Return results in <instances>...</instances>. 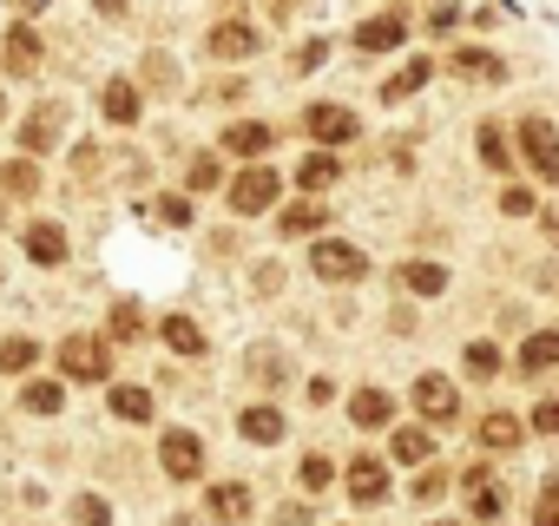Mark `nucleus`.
Instances as JSON below:
<instances>
[{"instance_id":"nucleus-25","label":"nucleus","mask_w":559,"mask_h":526,"mask_svg":"<svg viewBox=\"0 0 559 526\" xmlns=\"http://www.w3.org/2000/svg\"><path fill=\"white\" fill-rule=\"evenodd\" d=\"M336 178H343V158H330V152H310V158L297 165V184H304V191H330Z\"/></svg>"},{"instance_id":"nucleus-46","label":"nucleus","mask_w":559,"mask_h":526,"mask_svg":"<svg viewBox=\"0 0 559 526\" xmlns=\"http://www.w3.org/2000/svg\"><path fill=\"white\" fill-rule=\"evenodd\" d=\"M276 526H310V506H297V500H290L284 513H276Z\"/></svg>"},{"instance_id":"nucleus-38","label":"nucleus","mask_w":559,"mask_h":526,"mask_svg":"<svg viewBox=\"0 0 559 526\" xmlns=\"http://www.w3.org/2000/svg\"><path fill=\"white\" fill-rule=\"evenodd\" d=\"M139 330H145V316H139V303H112V336H119V343H132Z\"/></svg>"},{"instance_id":"nucleus-39","label":"nucleus","mask_w":559,"mask_h":526,"mask_svg":"<svg viewBox=\"0 0 559 526\" xmlns=\"http://www.w3.org/2000/svg\"><path fill=\"white\" fill-rule=\"evenodd\" d=\"M297 474H304V487H310V493H323V487L336 480V467H330L323 454H304V467H297Z\"/></svg>"},{"instance_id":"nucleus-22","label":"nucleus","mask_w":559,"mask_h":526,"mask_svg":"<svg viewBox=\"0 0 559 526\" xmlns=\"http://www.w3.org/2000/svg\"><path fill=\"white\" fill-rule=\"evenodd\" d=\"M224 152H237V158H257V152H270V125H257V119H237V125H224Z\"/></svg>"},{"instance_id":"nucleus-15","label":"nucleus","mask_w":559,"mask_h":526,"mask_svg":"<svg viewBox=\"0 0 559 526\" xmlns=\"http://www.w3.org/2000/svg\"><path fill=\"white\" fill-rule=\"evenodd\" d=\"M243 369H250V382H257V388H284V382H290L284 349H270V343H257V349L243 356Z\"/></svg>"},{"instance_id":"nucleus-29","label":"nucleus","mask_w":559,"mask_h":526,"mask_svg":"<svg viewBox=\"0 0 559 526\" xmlns=\"http://www.w3.org/2000/svg\"><path fill=\"white\" fill-rule=\"evenodd\" d=\"M112 415H119V421H152V388L119 382V388H112Z\"/></svg>"},{"instance_id":"nucleus-36","label":"nucleus","mask_w":559,"mask_h":526,"mask_svg":"<svg viewBox=\"0 0 559 526\" xmlns=\"http://www.w3.org/2000/svg\"><path fill=\"white\" fill-rule=\"evenodd\" d=\"M73 526H112V506H106L99 493H80V500H73Z\"/></svg>"},{"instance_id":"nucleus-31","label":"nucleus","mask_w":559,"mask_h":526,"mask_svg":"<svg viewBox=\"0 0 559 526\" xmlns=\"http://www.w3.org/2000/svg\"><path fill=\"white\" fill-rule=\"evenodd\" d=\"M474 145H480V165H487V171H507V165H513V158H507V132H500L493 119L474 132Z\"/></svg>"},{"instance_id":"nucleus-47","label":"nucleus","mask_w":559,"mask_h":526,"mask_svg":"<svg viewBox=\"0 0 559 526\" xmlns=\"http://www.w3.org/2000/svg\"><path fill=\"white\" fill-rule=\"evenodd\" d=\"M539 284H546V290L559 297V263H546V271H539Z\"/></svg>"},{"instance_id":"nucleus-42","label":"nucleus","mask_w":559,"mask_h":526,"mask_svg":"<svg viewBox=\"0 0 559 526\" xmlns=\"http://www.w3.org/2000/svg\"><path fill=\"white\" fill-rule=\"evenodd\" d=\"M500 211H507V217H526V211H533V191H526V184H507V191H500Z\"/></svg>"},{"instance_id":"nucleus-14","label":"nucleus","mask_w":559,"mask_h":526,"mask_svg":"<svg viewBox=\"0 0 559 526\" xmlns=\"http://www.w3.org/2000/svg\"><path fill=\"white\" fill-rule=\"evenodd\" d=\"M40 34L34 27H8V40H0V67H8V73H34L40 67Z\"/></svg>"},{"instance_id":"nucleus-49","label":"nucleus","mask_w":559,"mask_h":526,"mask_svg":"<svg viewBox=\"0 0 559 526\" xmlns=\"http://www.w3.org/2000/svg\"><path fill=\"white\" fill-rule=\"evenodd\" d=\"M14 8H27V14H40V8H47V0H14Z\"/></svg>"},{"instance_id":"nucleus-26","label":"nucleus","mask_w":559,"mask_h":526,"mask_svg":"<svg viewBox=\"0 0 559 526\" xmlns=\"http://www.w3.org/2000/svg\"><path fill=\"white\" fill-rule=\"evenodd\" d=\"M0 191H8V198H34L40 191V165L34 158H8V165H0Z\"/></svg>"},{"instance_id":"nucleus-11","label":"nucleus","mask_w":559,"mask_h":526,"mask_svg":"<svg viewBox=\"0 0 559 526\" xmlns=\"http://www.w3.org/2000/svg\"><path fill=\"white\" fill-rule=\"evenodd\" d=\"M204 53H211V60H250V53H257V27H250V21H217L211 40H204Z\"/></svg>"},{"instance_id":"nucleus-44","label":"nucleus","mask_w":559,"mask_h":526,"mask_svg":"<svg viewBox=\"0 0 559 526\" xmlns=\"http://www.w3.org/2000/svg\"><path fill=\"white\" fill-rule=\"evenodd\" d=\"M158 217L165 224H191V198H158Z\"/></svg>"},{"instance_id":"nucleus-8","label":"nucleus","mask_w":559,"mask_h":526,"mask_svg":"<svg viewBox=\"0 0 559 526\" xmlns=\"http://www.w3.org/2000/svg\"><path fill=\"white\" fill-rule=\"evenodd\" d=\"M204 519H211V526H243V519H250V487H243V480L204 487Z\"/></svg>"},{"instance_id":"nucleus-45","label":"nucleus","mask_w":559,"mask_h":526,"mask_svg":"<svg viewBox=\"0 0 559 526\" xmlns=\"http://www.w3.org/2000/svg\"><path fill=\"white\" fill-rule=\"evenodd\" d=\"M441 493H448V474H441V467H435V474H421V480H415V500H441Z\"/></svg>"},{"instance_id":"nucleus-28","label":"nucleus","mask_w":559,"mask_h":526,"mask_svg":"<svg viewBox=\"0 0 559 526\" xmlns=\"http://www.w3.org/2000/svg\"><path fill=\"white\" fill-rule=\"evenodd\" d=\"M330 224V211L323 204H297V211H276V230L284 237H310V230H323Z\"/></svg>"},{"instance_id":"nucleus-33","label":"nucleus","mask_w":559,"mask_h":526,"mask_svg":"<svg viewBox=\"0 0 559 526\" xmlns=\"http://www.w3.org/2000/svg\"><path fill=\"white\" fill-rule=\"evenodd\" d=\"M60 402H67L60 382H27V388H21V408H27V415H60Z\"/></svg>"},{"instance_id":"nucleus-1","label":"nucleus","mask_w":559,"mask_h":526,"mask_svg":"<svg viewBox=\"0 0 559 526\" xmlns=\"http://www.w3.org/2000/svg\"><path fill=\"white\" fill-rule=\"evenodd\" d=\"M60 375L67 382H106L112 375V349L99 336H67L60 343Z\"/></svg>"},{"instance_id":"nucleus-12","label":"nucleus","mask_w":559,"mask_h":526,"mask_svg":"<svg viewBox=\"0 0 559 526\" xmlns=\"http://www.w3.org/2000/svg\"><path fill=\"white\" fill-rule=\"evenodd\" d=\"M304 125H310L317 145H349V139H356V112H349V106H310Z\"/></svg>"},{"instance_id":"nucleus-2","label":"nucleus","mask_w":559,"mask_h":526,"mask_svg":"<svg viewBox=\"0 0 559 526\" xmlns=\"http://www.w3.org/2000/svg\"><path fill=\"white\" fill-rule=\"evenodd\" d=\"M520 158L546 178V184H559V125L552 119H520Z\"/></svg>"},{"instance_id":"nucleus-13","label":"nucleus","mask_w":559,"mask_h":526,"mask_svg":"<svg viewBox=\"0 0 559 526\" xmlns=\"http://www.w3.org/2000/svg\"><path fill=\"white\" fill-rule=\"evenodd\" d=\"M402 40H408V14H376V21L356 27V53H389Z\"/></svg>"},{"instance_id":"nucleus-7","label":"nucleus","mask_w":559,"mask_h":526,"mask_svg":"<svg viewBox=\"0 0 559 526\" xmlns=\"http://www.w3.org/2000/svg\"><path fill=\"white\" fill-rule=\"evenodd\" d=\"M415 408H421V421L448 428V421H461V388H454L448 375H421V382H415Z\"/></svg>"},{"instance_id":"nucleus-18","label":"nucleus","mask_w":559,"mask_h":526,"mask_svg":"<svg viewBox=\"0 0 559 526\" xmlns=\"http://www.w3.org/2000/svg\"><path fill=\"white\" fill-rule=\"evenodd\" d=\"M546 369H559V330H533L520 343V375H546Z\"/></svg>"},{"instance_id":"nucleus-48","label":"nucleus","mask_w":559,"mask_h":526,"mask_svg":"<svg viewBox=\"0 0 559 526\" xmlns=\"http://www.w3.org/2000/svg\"><path fill=\"white\" fill-rule=\"evenodd\" d=\"M290 8H304V0H270V14H276V21H284Z\"/></svg>"},{"instance_id":"nucleus-17","label":"nucleus","mask_w":559,"mask_h":526,"mask_svg":"<svg viewBox=\"0 0 559 526\" xmlns=\"http://www.w3.org/2000/svg\"><path fill=\"white\" fill-rule=\"evenodd\" d=\"M520 441H526V421H520V415H507V408H500V415H487V421H480V447H487V454H513Z\"/></svg>"},{"instance_id":"nucleus-21","label":"nucleus","mask_w":559,"mask_h":526,"mask_svg":"<svg viewBox=\"0 0 559 526\" xmlns=\"http://www.w3.org/2000/svg\"><path fill=\"white\" fill-rule=\"evenodd\" d=\"M237 434H250V441H263V447H270V441H284V415H276L270 402H257V408H243V415H237Z\"/></svg>"},{"instance_id":"nucleus-41","label":"nucleus","mask_w":559,"mask_h":526,"mask_svg":"<svg viewBox=\"0 0 559 526\" xmlns=\"http://www.w3.org/2000/svg\"><path fill=\"white\" fill-rule=\"evenodd\" d=\"M323 60H330V40H304V47L290 53V67H297V73H317Z\"/></svg>"},{"instance_id":"nucleus-27","label":"nucleus","mask_w":559,"mask_h":526,"mask_svg":"<svg viewBox=\"0 0 559 526\" xmlns=\"http://www.w3.org/2000/svg\"><path fill=\"white\" fill-rule=\"evenodd\" d=\"M428 73H435V60H408V67L382 86V99H389V106H402L408 93H421V86H428Z\"/></svg>"},{"instance_id":"nucleus-23","label":"nucleus","mask_w":559,"mask_h":526,"mask_svg":"<svg viewBox=\"0 0 559 526\" xmlns=\"http://www.w3.org/2000/svg\"><path fill=\"white\" fill-rule=\"evenodd\" d=\"M395 284L415 290V297H441V290H448V271H441V263H402Z\"/></svg>"},{"instance_id":"nucleus-3","label":"nucleus","mask_w":559,"mask_h":526,"mask_svg":"<svg viewBox=\"0 0 559 526\" xmlns=\"http://www.w3.org/2000/svg\"><path fill=\"white\" fill-rule=\"evenodd\" d=\"M310 271H317L323 284H356V277H369V256H362L356 243H343V237H323V243L310 250Z\"/></svg>"},{"instance_id":"nucleus-51","label":"nucleus","mask_w":559,"mask_h":526,"mask_svg":"<svg viewBox=\"0 0 559 526\" xmlns=\"http://www.w3.org/2000/svg\"><path fill=\"white\" fill-rule=\"evenodd\" d=\"M99 8H106V14H119V8H126V0H99Z\"/></svg>"},{"instance_id":"nucleus-40","label":"nucleus","mask_w":559,"mask_h":526,"mask_svg":"<svg viewBox=\"0 0 559 526\" xmlns=\"http://www.w3.org/2000/svg\"><path fill=\"white\" fill-rule=\"evenodd\" d=\"M533 526H559V480L539 487V500H533Z\"/></svg>"},{"instance_id":"nucleus-10","label":"nucleus","mask_w":559,"mask_h":526,"mask_svg":"<svg viewBox=\"0 0 559 526\" xmlns=\"http://www.w3.org/2000/svg\"><path fill=\"white\" fill-rule=\"evenodd\" d=\"M349 500H356V506H382V500H389V467H382L376 454H356V461H349Z\"/></svg>"},{"instance_id":"nucleus-50","label":"nucleus","mask_w":559,"mask_h":526,"mask_svg":"<svg viewBox=\"0 0 559 526\" xmlns=\"http://www.w3.org/2000/svg\"><path fill=\"white\" fill-rule=\"evenodd\" d=\"M171 526H204V519H191V513H178V519H171Z\"/></svg>"},{"instance_id":"nucleus-24","label":"nucleus","mask_w":559,"mask_h":526,"mask_svg":"<svg viewBox=\"0 0 559 526\" xmlns=\"http://www.w3.org/2000/svg\"><path fill=\"white\" fill-rule=\"evenodd\" d=\"M454 73H467V80H487V86H493V80H507V60H493L487 47H461V53H454Z\"/></svg>"},{"instance_id":"nucleus-9","label":"nucleus","mask_w":559,"mask_h":526,"mask_svg":"<svg viewBox=\"0 0 559 526\" xmlns=\"http://www.w3.org/2000/svg\"><path fill=\"white\" fill-rule=\"evenodd\" d=\"M60 132H67V106H34L27 119H21V145L40 158V152H53L60 145Z\"/></svg>"},{"instance_id":"nucleus-43","label":"nucleus","mask_w":559,"mask_h":526,"mask_svg":"<svg viewBox=\"0 0 559 526\" xmlns=\"http://www.w3.org/2000/svg\"><path fill=\"white\" fill-rule=\"evenodd\" d=\"M526 428H533V434H559V402H539Z\"/></svg>"},{"instance_id":"nucleus-5","label":"nucleus","mask_w":559,"mask_h":526,"mask_svg":"<svg viewBox=\"0 0 559 526\" xmlns=\"http://www.w3.org/2000/svg\"><path fill=\"white\" fill-rule=\"evenodd\" d=\"M158 467H165V480H198L204 474V441L191 428H171L158 441Z\"/></svg>"},{"instance_id":"nucleus-35","label":"nucleus","mask_w":559,"mask_h":526,"mask_svg":"<svg viewBox=\"0 0 559 526\" xmlns=\"http://www.w3.org/2000/svg\"><path fill=\"white\" fill-rule=\"evenodd\" d=\"M428 447H435L428 428H395V461H428Z\"/></svg>"},{"instance_id":"nucleus-16","label":"nucleus","mask_w":559,"mask_h":526,"mask_svg":"<svg viewBox=\"0 0 559 526\" xmlns=\"http://www.w3.org/2000/svg\"><path fill=\"white\" fill-rule=\"evenodd\" d=\"M99 106H106V119H112V125H132V119L145 112V93H139L132 80H106V93H99Z\"/></svg>"},{"instance_id":"nucleus-6","label":"nucleus","mask_w":559,"mask_h":526,"mask_svg":"<svg viewBox=\"0 0 559 526\" xmlns=\"http://www.w3.org/2000/svg\"><path fill=\"white\" fill-rule=\"evenodd\" d=\"M461 493H467V513H474V519H500V513H507V487H500V474H493L487 461L461 474Z\"/></svg>"},{"instance_id":"nucleus-34","label":"nucleus","mask_w":559,"mask_h":526,"mask_svg":"<svg viewBox=\"0 0 559 526\" xmlns=\"http://www.w3.org/2000/svg\"><path fill=\"white\" fill-rule=\"evenodd\" d=\"M500 369H507V356H500L493 343H467V375H474V382H493Z\"/></svg>"},{"instance_id":"nucleus-4","label":"nucleus","mask_w":559,"mask_h":526,"mask_svg":"<svg viewBox=\"0 0 559 526\" xmlns=\"http://www.w3.org/2000/svg\"><path fill=\"white\" fill-rule=\"evenodd\" d=\"M276 191H284V178H276L270 165H250V171L230 178V211H237V217H257V211L276 204Z\"/></svg>"},{"instance_id":"nucleus-32","label":"nucleus","mask_w":559,"mask_h":526,"mask_svg":"<svg viewBox=\"0 0 559 526\" xmlns=\"http://www.w3.org/2000/svg\"><path fill=\"white\" fill-rule=\"evenodd\" d=\"M165 343H171L178 356H204V330H198L191 316H165Z\"/></svg>"},{"instance_id":"nucleus-19","label":"nucleus","mask_w":559,"mask_h":526,"mask_svg":"<svg viewBox=\"0 0 559 526\" xmlns=\"http://www.w3.org/2000/svg\"><path fill=\"white\" fill-rule=\"evenodd\" d=\"M21 243H27V256H34V263H67V230H60V224H47V217H40V224H27V237H21Z\"/></svg>"},{"instance_id":"nucleus-30","label":"nucleus","mask_w":559,"mask_h":526,"mask_svg":"<svg viewBox=\"0 0 559 526\" xmlns=\"http://www.w3.org/2000/svg\"><path fill=\"white\" fill-rule=\"evenodd\" d=\"M40 362V343L34 336H8V343H0V369H8V375H27Z\"/></svg>"},{"instance_id":"nucleus-52","label":"nucleus","mask_w":559,"mask_h":526,"mask_svg":"<svg viewBox=\"0 0 559 526\" xmlns=\"http://www.w3.org/2000/svg\"><path fill=\"white\" fill-rule=\"evenodd\" d=\"M0 119H8V99H0Z\"/></svg>"},{"instance_id":"nucleus-20","label":"nucleus","mask_w":559,"mask_h":526,"mask_svg":"<svg viewBox=\"0 0 559 526\" xmlns=\"http://www.w3.org/2000/svg\"><path fill=\"white\" fill-rule=\"evenodd\" d=\"M349 421H356V428H382V421H395V402H389L382 388H356V395H349Z\"/></svg>"},{"instance_id":"nucleus-37","label":"nucleus","mask_w":559,"mask_h":526,"mask_svg":"<svg viewBox=\"0 0 559 526\" xmlns=\"http://www.w3.org/2000/svg\"><path fill=\"white\" fill-rule=\"evenodd\" d=\"M217 178H224V171H217V158H191V165H185V191H191V198H198V191H211Z\"/></svg>"}]
</instances>
